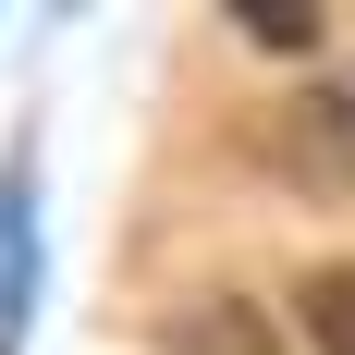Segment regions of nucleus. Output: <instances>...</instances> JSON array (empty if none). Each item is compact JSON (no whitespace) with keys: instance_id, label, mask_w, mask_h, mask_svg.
<instances>
[{"instance_id":"nucleus-1","label":"nucleus","mask_w":355,"mask_h":355,"mask_svg":"<svg viewBox=\"0 0 355 355\" xmlns=\"http://www.w3.org/2000/svg\"><path fill=\"white\" fill-rule=\"evenodd\" d=\"M159 355H282V331L245 294H184V306H159Z\"/></svg>"},{"instance_id":"nucleus-2","label":"nucleus","mask_w":355,"mask_h":355,"mask_svg":"<svg viewBox=\"0 0 355 355\" xmlns=\"http://www.w3.org/2000/svg\"><path fill=\"white\" fill-rule=\"evenodd\" d=\"M282 135H294V184H319V196H355V98H306Z\"/></svg>"},{"instance_id":"nucleus-3","label":"nucleus","mask_w":355,"mask_h":355,"mask_svg":"<svg viewBox=\"0 0 355 355\" xmlns=\"http://www.w3.org/2000/svg\"><path fill=\"white\" fill-rule=\"evenodd\" d=\"M294 331L319 355H355V270H306L294 282Z\"/></svg>"},{"instance_id":"nucleus-4","label":"nucleus","mask_w":355,"mask_h":355,"mask_svg":"<svg viewBox=\"0 0 355 355\" xmlns=\"http://www.w3.org/2000/svg\"><path fill=\"white\" fill-rule=\"evenodd\" d=\"M233 25H245L257 49H282V62H294V49H331V25H319V12H282V0H245Z\"/></svg>"}]
</instances>
